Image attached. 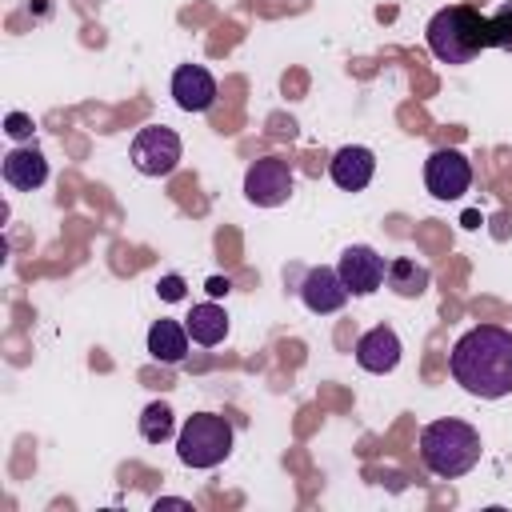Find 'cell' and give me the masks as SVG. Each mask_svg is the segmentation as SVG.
Masks as SVG:
<instances>
[{"label": "cell", "instance_id": "cell-13", "mask_svg": "<svg viewBox=\"0 0 512 512\" xmlns=\"http://www.w3.org/2000/svg\"><path fill=\"white\" fill-rule=\"evenodd\" d=\"M0 172H4V184L8 188H16V192H36L44 180H48V160H44V152L32 144V148H12L8 156H4V164H0Z\"/></svg>", "mask_w": 512, "mask_h": 512}, {"label": "cell", "instance_id": "cell-19", "mask_svg": "<svg viewBox=\"0 0 512 512\" xmlns=\"http://www.w3.org/2000/svg\"><path fill=\"white\" fill-rule=\"evenodd\" d=\"M184 288H188V284H184V276H176V272L156 280V296H160V300H168V304L184 300Z\"/></svg>", "mask_w": 512, "mask_h": 512}, {"label": "cell", "instance_id": "cell-18", "mask_svg": "<svg viewBox=\"0 0 512 512\" xmlns=\"http://www.w3.org/2000/svg\"><path fill=\"white\" fill-rule=\"evenodd\" d=\"M488 48L512 52V4H500V8L488 16Z\"/></svg>", "mask_w": 512, "mask_h": 512}, {"label": "cell", "instance_id": "cell-16", "mask_svg": "<svg viewBox=\"0 0 512 512\" xmlns=\"http://www.w3.org/2000/svg\"><path fill=\"white\" fill-rule=\"evenodd\" d=\"M388 288L396 292V296H404V300H416V296H424L428 292V284H432V272L424 268V264H416V260H408V256H400V260H392L388 264Z\"/></svg>", "mask_w": 512, "mask_h": 512}, {"label": "cell", "instance_id": "cell-9", "mask_svg": "<svg viewBox=\"0 0 512 512\" xmlns=\"http://www.w3.org/2000/svg\"><path fill=\"white\" fill-rule=\"evenodd\" d=\"M348 284L340 280V272L336 268H312L308 276H304V284H300V300H304V308L308 312H316V316H328V312H340L344 304H348Z\"/></svg>", "mask_w": 512, "mask_h": 512}, {"label": "cell", "instance_id": "cell-1", "mask_svg": "<svg viewBox=\"0 0 512 512\" xmlns=\"http://www.w3.org/2000/svg\"><path fill=\"white\" fill-rule=\"evenodd\" d=\"M452 380L480 400H500L512 392V332L500 324L468 328L448 356Z\"/></svg>", "mask_w": 512, "mask_h": 512}, {"label": "cell", "instance_id": "cell-3", "mask_svg": "<svg viewBox=\"0 0 512 512\" xmlns=\"http://www.w3.org/2000/svg\"><path fill=\"white\" fill-rule=\"evenodd\" d=\"M424 36L440 64H468L488 48V16L472 4H448L428 20Z\"/></svg>", "mask_w": 512, "mask_h": 512}, {"label": "cell", "instance_id": "cell-7", "mask_svg": "<svg viewBox=\"0 0 512 512\" xmlns=\"http://www.w3.org/2000/svg\"><path fill=\"white\" fill-rule=\"evenodd\" d=\"M424 184L436 200H460L472 188V164L456 148H436L424 160Z\"/></svg>", "mask_w": 512, "mask_h": 512}, {"label": "cell", "instance_id": "cell-6", "mask_svg": "<svg viewBox=\"0 0 512 512\" xmlns=\"http://www.w3.org/2000/svg\"><path fill=\"white\" fill-rule=\"evenodd\" d=\"M292 168L280 156H264L244 172V196L256 208H280L292 196Z\"/></svg>", "mask_w": 512, "mask_h": 512}, {"label": "cell", "instance_id": "cell-17", "mask_svg": "<svg viewBox=\"0 0 512 512\" xmlns=\"http://www.w3.org/2000/svg\"><path fill=\"white\" fill-rule=\"evenodd\" d=\"M140 436L148 444H164L176 436V412L164 404V400H152L144 412H140Z\"/></svg>", "mask_w": 512, "mask_h": 512}, {"label": "cell", "instance_id": "cell-11", "mask_svg": "<svg viewBox=\"0 0 512 512\" xmlns=\"http://www.w3.org/2000/svg\"><path fill=\"white\" fill-rule=\"evenodd\" d=\"M172 100L180 112H208L216 104V80L200 64H180L172 72Z\"/></svg>", "mask_w": 512, "mask_h": 512}, {"label": "cell", "instance_id": "cell-21", "mask_svg": "<svg viewBox=\"0 0 512 512\" xmlns=\"http://www.w3.org/2000/svg\"><path fill=\"white\" fill-rule=\"evenodd\" d=\"M204 288H208V296H228V288H232V284H228L224 276H212Z\"/></svg>", "mask_w": 512, "mask_h": 512}, {"label": "cell", "instance_id": "cell-2", "mask_svg": "<svg viewBox=\"0 0 512 512\" xmlns=\"http://www.w3.org/2000/svg\"><path fill=\"white\" fill-rule=\"evenodd\" d=\"M420 460L432 476L456 480L480 464V432L456 416L432 420L420 428Z\"/></svg>", "mask_w": 512, "mask_h": 512}, {"label": "cell", "instance_id": "cell-12", "mask_svg": "<svg viewBox=\"0 0 512 512\" xmlns=\"http://www.w3.org/2000/svg\"><path fill=\"white\" fill-rule=\"evenodd\" d=\"M328 176H332V184L344 188V192L368 188L372 176H376V156H372V148H364V144H344V148L328 160Z\"/></svg>", "mask_w": 512, "mask_h": 512}, {"label": "cell", "instance_id": "cell-4", "mask_svg": "<svg viewBox=\"0 0 512 512\" xmlns=\"http://www.w3.org/2000/svg\"><path fill=\"white\" fill-rule=\"evenodd\" d=\"M232 452V424L216 412H196L176 432V456L184 468H216Z\"/></svg>", "mask_w": 512, "mask_h": 512}, {"label": "cell", "instance_id": "cell-14", "mask_svg": "<svg viewBox=\"0 0 512 512\" xmlns=\"http://www.w3.org/2000/svg\"><path fill=\"white\" fill-rule=\"evenodd\" d=\"M184 328H188L192 344H200V348H216V344L228 336V312H224L220 304H212V300H208V304H192Z\"/></svg>", "mask_w": 512, "mask_h": 512}, {"label": "cell", "instance_id": "cell-10", "mask_svg": "<svg viewBox=\"0 0 512 512\" xmlns=\"http://www.w3.org/2000/svg\"><path fill=\"white\" fill-rule=\"evenodd\" d=\"M400 352H404V344H400L396 328H388V324H376V328H368V332L356 340V364H360L364 372H372V376L392 372V368L400 364Z\"/></svg>", "mask_w": 512, "mask_h": 512}, {"label": "cell", "instance_id": "cell-15", "mask_svg": "<svg viewBox=\"0 0 512 512\" xmlns=\"http://www.w3.org/2000/svg\"><path fill=\"white\" fill-rule=\"evenodd\" d=\"M188 340H192L188 328L176 324V320H156L148 328V352L156 360H164V364H180L188 356Z\"/></svg>", "mask_w": 512, "mask_h": 512}, {"label": "cell", "instance_id": "cell-5", "mask_svg": "<svg viewBox=\"0 0 512 512\" xmlns=\"http://www.w3.org/2000/svg\"><path fill=\"white\" fill-rule=\"evenodd\" d=\"M128 156H132V168L140 176H168V172H176V164L184 156V144H180V136L172 128L148 124V128H140L132 136Z\"/></svg>", "mask_w": 512, "mask_h": 512}, {"label": "cell", "instance_id": "cell-8", "mask_svg": "<svg viewBox=\"0 0 512 512\" xmlns=\"http://www.w3.org/2000/svg\"><path fill=\"white\" fill-rule=\"evenodd\" d=\"M336 272H340V280L348 284L352 296H372V292L384 284L388 264H384V256H380L376 248H368V244H348V248L340 252Z\"/></svg>", "mask_w": 512, "mask_h": 512}, {"label": "cell", "instance_id": "cell-20", "mask_svg": "<svg viewBox=\"0 0 512 512\" xmlns=\"http://www.w3.org/2000/svg\"><path fill=\"white\" fill-rule=\"evenodd\" d=\"M4 132H8L12 140H28V136H32V116H28V112H8V116H4Z\"/></svg>", "mask_w": 512, "mask_h": 512}]
</instances>
